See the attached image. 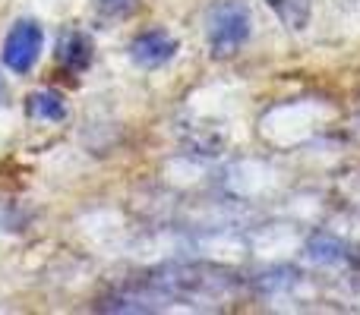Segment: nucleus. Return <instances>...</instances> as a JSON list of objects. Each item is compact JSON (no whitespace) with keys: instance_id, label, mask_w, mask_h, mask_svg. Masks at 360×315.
<instances>
[{"instance_id":"nucleus-1","label":"nucleus","mask_w":360,"mask_h":315,"mask_svg":"<svg viewBox=\"0 0 360 315\" xmlns=\"http://www.w3.org/2000/svg\"><path fill=\"white\" fill-rule=\"evenodd\" d=\"M205 38L212 57H231L250 38V10L243 0H215L205 13Z\"/></svg>"},{"instance_id":"nucleus-2","label":"nucleus","mask_w":360,"mask_h":315,"mask_svg":"<svg viewBox=\"0 0 360 315\" xmlns=\"http://www.w3.org/2000/svg\"><path fill=\"white\" fill-rule=\"evenodd\" d=\"M41 44H44V32L38 22L22 19L10 29L4 41V67L13 73H29L35 67V60L41 57Z\"/></svg>"},{"instance_id":"nucleus-3","label":"nucleus","mask_w":360,"mask_h":315,"mask_svg":"<svg viewBox=\"0 0 360 315\" xmlns=\"http://www.w3.org/2000/svg\"><path fill=\"white\" fill-rule=\"evenodd\" d=\"M174 51H177L174 35L165 32V29L143 32V35H136L133 38V44H130V57L139 63V67H149V69L168 63L171 57H174Z\"/></svg>"},{"instance_id":"nucleus-4","label":"nucleus","mask_w":360,"mask_h":315,"mask_svg":"<svg viewBox=\"0 0 360 315\" xmlns=\"http://www.w3.org/2000/svg\"><path fill=\"white\" fill-rule=\"evenodd\" d=\"M57 60L70 73H82L92 63V41L82 32H67V35H60V44H57Z\"/></svg>"},{"instance_id":"nucleus-5","label":"nucleus","mask_w":360,"mask_h":315,"mask_svg":"<svg viewBox=\"0 0 360 315\" xmlns=\"http://www.w3.org/2000/svg\"><path fill=\"white\" fill-rule=\"evenodd\" d=\"M25 114L32 120H51V123H63L67 120V101L60 92L54 88H41V92H32L25 98Z\"/></svg>"},{"instance_id":"nucleus-6","label":"nucleus","mask_w":360,"mask_h":315,"mask_svg":"<svg viewBox=\"0 0 360 315\" xmlns=\"http://www.w3.org/2000/svg\"><path fill=\"white\" fill-rule=\"evenodd\" d=\"M269 6L278 13L288 29H304L310 22V0H269Z\"/></svg>"},{"instance_id":"nucleus-7","label":"nucleus","mask_w":360,"mask_h":315,"mask_svg":"<svg viewBox=\"0 0 360 315\" xmlns=\"http://www.w3.org/2000/svg\"><path fill=\"white\" fill-rule=\"evenodd\" d=\"M310 259H316V262H326V265H335V262H342L345 259V246L335 240V236H326V234H319V236H313L310 240Z\"/></svg>"},{"instance_id":"nucleus-8","label":"nucleus","mask_w":360,"mask_h":315,"mask_svg":"<svg viewBox=\"0 0 360 315\" xmlns=\"http://www.w3.org/2000/svg\"><path fill=\"white\" fill-rule=\"evenodd\" d=\"M98 6L108 16H127V13H133L139 6V0H98Z\"/></svg>"},{"instance_id":"nucleus-9","label":"nucleus","mask_w":360,"mask_h":315,"mask_svg":"<svg viewBox=\"0 0 360 315\" xmlns=\"http://www.w3.org/2000/svg\"><path fill=\"white\" fill-rule=\"evenodd\" d=\"M4 92H6V86H4V76H0V98H4Z\"/></svg>"}]
</instances>
